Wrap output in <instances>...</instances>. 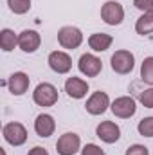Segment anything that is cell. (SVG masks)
Returning a JSON list of instances; mask_svg holds the SVG:
<instances>
[{
  "label": "cell",
  "mask_w": 153,
  "mask_h": 155,
  "mask_svg": "<svg viewBox=\"0 0 153 155\" xmlns=\"http://www.w3.org/2000/svg\"><path fill=\"white\" fill-rule=\"evenodd\" d=\"M58 88L52 85V83H38L34 92H33V101L34 105H38L41 108H49V107H54L58 103Z\"/></svg>",
  "instance_id": "1"
},
{
  "label": "cell",
  "mask_w": 153,
  "mask_h": 155,
  "mask_svg": "<svg viewBox=\"0 0 153 155\" xmlns=\"http://www.w3.org/2000/svg\"><path fill=\"white\" fill-rule=\"evenodd\" d=\"M110 67L115 74H121V76H126L133 71L135 67V56L132 51H126V49H119L115 51L110 58Z\"/></svg>",
  "instance_id": "2"
},
{
  "label": "cell",
  "mask_w": 153,
  "mask_h": 155,
  "mask_svg": "<svg viewBox=\"0 0 153 155\" xmlns=\"http://www.w3.org/2000/svg\"><path fill=\"white\" fill-rule=\"evenodd\" d=\"M2 135H4V141L11 146H22L27 143V128L18 123V121H11V123H5L4 128H2Z\"/></svg>",
  "instance_id": "3"
},
{
  "label": "cell",
  "mask_w": 153,
  "mask_h": 155,
  "mask_svg": "<svg viewBox=\"0 0 153 155\" xmlns=\"http://www.w3.org/2000/svg\"><path fill=\"white\" fill-rule=\"evenodd\" d=\"M58 43L67 49V51H74L83 43V33L76 25H63L58 31Z\"/></svg>",
  "instance_id": "4"
},
{
  "label": "cell",
  "mask_w": 153,
  "mask_h": 155,
  "mask_svg": "<svg viewBox=\"0 0 153 155\" xmlns=\"http://www.w3.org/2000/svg\"><path fill=\"white\" fill-rule=\"evenodd\" d=\"M101 20L106 24V25H121L122 20H124V7L121 2H115V0H108L101 5Z\"/></svg>",
  "instance_id": "5"
},
{
  "label": "cell",
  "mask_w": 153,
  "mask_h": 155,
  "mask_svg": "<svg viewBox=\"0 0 153 155\" xmlns=\"http://www.w3.org/2000/svg\"><path fill=\"white\" fill-rule=\"evenodd\" d=\"M110 110L119 119H130V117L135 116V112H137V101L132 96L115 97L112 101V105H110Z\"/></svg>",
  "instance_id": "6"
},
{
  "label": "cell",
  "mask_w": 153,
  "mask_h": 155,
  "mask_svg": "<svg viewBox=\"0 0 153 155\" xmlns=\"http://www.w3.org/2000/svg\"><path fill=\"white\" fill-rule=\"evenodd\" d=\"M110 105H112V103H110L108 94L103 92V90H97V92H92L90 97L86 99L85 110H86L90 116H101V114H105V112L110 108Z\"/></svg>",
  "instance_id": "7"
},
{
  "label": "cell",
  "mask_w": 153,
  "mask_h": 155,
  "mask_svg": "<svg viewBox=\"0 0 153 155\" xmlns=\"http://www.w3.org/2000/svg\"><path fill=\"white\" fill-rule=\"evenodd\" d=\"M77 69H79V72H81L83 76L96 78V76L101 74V71H103V63H101V60H99L96 54H92V52H85V54H81L79 60H77Z\"/></svg>",
  "instance_id": "8"
},
{
  "label": "cell",
  "mask_w": 153,
  "mask_h": 155,
  "mask_svg": "<svg viewBox=\"0 0 153 155\" xmlns=\"http://www.w3.org/2000/svg\"><path fill=\"white\" fill-rule=\"evenodd\" d=\"M47 63L56 74H69L72 69V58L65 51H52L47 58Z\"/></svg>",
  "instance_id": "9"
},
{
  "label": "cell",
  "mask_w": 153,
  "mask_h": 155,
  "mask_svg": "<svg viewBox=\"0 0 153 155\" xmlns=\"http://www.w3.org/2000/svg\"><path fill=\"white\" fill-rule=\"evenodd\" d=\"M81 150V139L74 132H67L63 135H60L58 143H56V152L58 155H74Z\"/></svg>",
  "instance_id": "10"
},
{
  "label": "cell",
  "mask_w": 153,
  "mask_h": 155,
  "mask_svg": "<svg viewBox=\"0 0 153 155\" xmlns=\"http://www.w3.org/2000/svg\"><path fill=\"white\" fill-rule=\"evenodd\" d=\"M41 45V36H40L38 31L34 29H24L20 35H18V49L27 52V54H33L36 52Z\"/></svg>",
  "instance_id": "11"
},
{
  "label": "cell",
  "mask_w": 153,
  "mask_h": 155,
  "mask_svg": "<svg viewBox=\"0 0 153 155\" xmlns=\"http://www.w3.org/2000/svg\"><path fill=\"white\" fill-rule=\"evenodd\" d=\"M96 135L106 143V144H114L121 139V128L119 124L114 121H101L97 126H96Z\"/></svg>",
  "instance_id": "12"
},
{
  "label": "cell",
  "mask_w": 153,
  "mask_h": 155,
  "mask_svg": "<svg viewBox=\"0 0 153 155\" xmlns=\"http://www.w3.org/2000/svg\"><path fill=\"white\" fill-rule=\"evenodd\" d=\"M29 85H31V78L22 71L13 72L7 79V88L13 96H24L29 90Z\"/></svg>",
  "instance_id": "13"
},
{
  "label": "cell",
  "mask_w": 153,
  "mask_h": 155,
  "mask_svg": "<svg viewBox=\"0 0 153 155\" xmlns=\"http://www.w3.org/2000/svg\"><path fill=\"white\" fill-rule=\"evenodd\" d=\"M65 92L72 99H83L86 96V92H88V83L83 78L70 76V78H67V81H65Z\"/></svg>",
  "instance_id": "14"
},
{
  "label": "cell",
  "mask_w": 153,
  "mask_h": 155,
  "mask_svg": "<svg viewBox=\"0 0 153 155\" xmlns=\"http://www.w3.org/2000/svg\"><path fill=\"white\" fill-rule=\"evenodd\" d=\"M54 130H56V121H54V117L50 114L36 116V119H34V132H36L38 137L47 139V137H50L54 134Z\"/></svg>",
  "instance_id": "15"
},
{
  "label": "cell",
  "mask_w": 153,
  "mask_h": 155,
  "mask_svg": "<svg viewBox=\"0 0 153 155\" xmlns=\"http://www.w3.org/2000/svg\"><path fill=\"white\" fill-rule=\"evenodd\" d=\"M112 43H114V36L106 33H94L88 36V47L94 52H105L110 49Z\"/></svg>",
  "instance_id": "16"
},
{
  "label": "cell",
  "mask_w": 153,
  "mask_h": 155,
  "mask_svg": "<svg viewBox=\"0 0 153 155\" xmlns=\"http://www.w3.org/2000/svg\"><path fill=\"white\" fill-rule=\"evenodd\" d=\"M15 47H18V35L13 29L4 27L0 31V49L4 52H11L15 51Z\"/></svg>",
  "instance_id": "17"
},
{
  "label": "cell",
  "mask_w": 153,
  "mask_h": 155,
  "mask_svg": "<svg viewBox=\"0 0 153 155\" xmlns=\"http://www.w3.org/2000/svg\"><path fill=\"white\" fill-rule=\"evenodd\" d=\"M135 33L141 36H148L153 33V11L142 13L135 22Z\"/></svg>",
  "instance_id": "18"
},
{
  "label": "cell",
  "mask_w": 153,
  "mask_h": 155,
  "mask_svg": "<svg viewBox=\"0 0 153 155\" xmlns=\"http://www.w3.org/2000/svg\"><path fill=\"white\" fill-rule=\"evenodd\" d=\"M141 79L153 87V56L144 58V61L141 63Z\"/></svg>",
  "instance_id": "19"
},
{
  "label": "cell",
  "mask_w": 153,
  "mask_h": 155,
  "mask_svg": "<svg viewBox=\"0 0 153 155\" xmlns=\"http://www.w3.org/2000/svg\"><path fill=\"white\" fill-rule=\"evenodd\" d=\"M7 5L11 13L15 15H25L31 9V0H7Z\"/></svg>",
  "instance_id": "20"
},
{
  "label": "cell",
  "mask_w": 153,
  "mask_h": 155,
  "mask_svg": "<svg viewBox=\"0 0 153 155\" xmlns=\"http://www.w3.org/2000/svg\"><path fill=\"white\" fill-rule=\"evenodd\" d=\"M137 132L142 137H153V116L141 119L137 124Z\"/></svg>",
  "instance_id": "21"
},
{
  "label": "cell",
  "mask_w": 153,
  "mask_h": 155,
  "mask_svg": "<svg viewBox=\"0 0 153 155\" xmlns=\"http://www.w3.org/2000/svg\"><path fill=\"white\" fill-rule=\"evenodd\" d=\"M139 103L144 108H153V87L144 88V90L139 92Z\"/></svg>",
  "instance_id": "22"
},
{
  "label": "cell",
  "mask_w": 153,
  "mask_h": 155,
  "mask_svg": "<svg viewBox=\"0 0 153 155\" xmlns=\"http://www.w3.org/2000/svg\"><path fill=\"white\" fill-rule=\"evenodd\" d=\"M81 155H106V153H105V150L101 146H97L94 143H88V144H85L81 148Z\"/></svg>",
  "instance_id": "23"
},
{
  "label": "cell",
  "mask_w": 153,
  "mask_h": 155,
  "mask_svg": "<svg viewBox=\"0 0 153 155\" xmlns=\"http://www.w3.org/2000/svg\"><path fill=\"white\" fill-rule=\"evenodd\" d=\"M124 155H150V150L144 144H132V146L126 148Z\"/></svg>",
  "instance_id": "24"
},
{
  "label": "cell",
  "mask_w": 153,
  "mask_h": 155,
  "mask_svg": "<svg viewBox=\"0 0 153 155\" xmlns=\"http://www.w3.org/2000/svg\"><path fill=\"white\" fill-rule=\"evenodd\" d=\"M133 5L142 13L153 11V0H133Z\"/></svg>",
  "instance_id": "25"
},
{
  "label": "cell",
  "mask_w": 153,
  "mask_h": 155,
  "mask_svg": "<svg viewBox=\"0 0 153 155\" xmlns=\"http://www.w3.org/2000/svg\"><path fill=\"white\" fill-rule=\"evenodd\" d=\"M27 155H49V152L43 148V146H34V148H31Z\"/></svg>",
  "instance_id": "26"
}]
</instances>
